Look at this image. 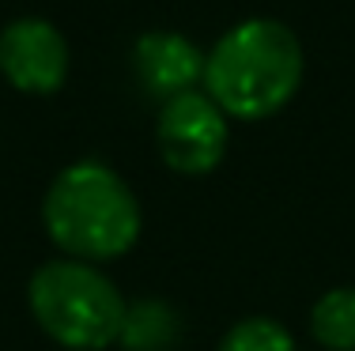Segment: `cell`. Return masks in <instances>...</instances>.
<instances>
[{
    "label": "cell",
    "instance_id": "obj_8",
    "mask_svg": "<svg viewBox=\"0 0 355 351\" xmlns=\"http://www.w3.org/2000/svg\"><path fill=\"white\" fill-rule=\"evenodd\" d=\"M310 332L325 351H355V287H333L310 310Z\"/></svg>",
    "mask_w": 355,
    "mask_h": 351
},
{
    "label": "cell",
    "instance_id": "obj_7",
    "mask_svg": "<svg viewBox=\"0 0 355 351\" xmlns=\"http://www.w3.org/2000/svg\"><path fill=\"white\" fill-rule=\"evenodd\" d=\"M182 336V321L166 303L159 298H140V303H129L125 310V325L117 344L125 351H171Z\"/></svg>",
    "mask_w": 355,
    "mask_h": 351
},
{
    "label": "cell",
    "instance_id": "obj_2",
    "mask_svg": "<svg viewBox=\"0 0 355 351\" xmlns=\"http://www.w3.org/2000/svg\"><path fill=\"white\" fill-rule=\"evenodd\" d=\"M42 227L61 257L103 264L137 246L144 212L129 181L114 166L80 159L49 181L42 197Z\"/></svg>",
    "mask_w": 355,
    "mask_h": 351
},
{
    "label": "cell",
    "instance_id": "obj_5",
    "mask_svg": "<svg viewBox=\"0 0 355 351\" xmlns=\"http://www.w3.org/2000/svg\"><path fill=\"white\" fill-rule=\"evenodd\" d=\"M0 76L23 95H53L69 80V42L42 15H19L0 30Z\"/></svg>",
    "mask_w": 355,
    "mask_h": 351
},
{
    "label": "cell",
    "instance_id": "obj_4",
    "mask_svg": "<svg viewBox=\"0 0 355 351\" xmlns=\"http://www.w3.org/2000/svg\"><path fill=\"white\" fill-rule=\"evenodd\" d=\"M155 144L163 163L185 178L212 174L231 144V117H227L205 91H185L166 98L155 117Z\"/></svg>",
    "mask_w": 355,
    "mask_h": 351
},
{
    "label": "cell",
    "instance_id": "obj_3",
    "mask_svg": "<svg viewBox=\"0 0 355 351\" xmlns=\"http://www.w3.org/2000/svg\"><path fill=\"white\" fill-rule=\"evenodd\" d=\"M27 306L38 329L69 351H106L125 325V295L117 283L87 261H46L27 283Z\"/></svg>",
    "mask_w": 355,
    "mask_h": 351
},
{
    "label": "cell",
    "instance_id": "obj_1",
    "mask_svg": "<svg viewBox=\"0 0 355 351\" xmlns=\"http://www.w3.org/2000/svg\"><path fill=\"white\" fill-rule=\"evenodd\" d=\"M306 57L287 23L253 15L227 30L205 57V91L231 121H268L302 87Z\"/></svg>",
    "mask_w": 355,
    "mask_h": 351
},
{
    "label": "cell",
    "instance_id": "obj_9",
    "mask_svg": "<svg viewBox=\"0 0 355 351\" xmlns=\"http://www.w3.org/2000/svg\"><path fill=\"white\" fill-rule=\"evenodd\" d=\"M216 351H295V336L276 317H246L227 329Z\"/></svg>",
    "mask_w": 355,
    "mask_h": 351
},
{
    "label": "cell",
    "instance_id": "obj_6",
    "mask_svg": "<svg viewBox=\"0 0 355 351\" xmlns=\"http://www.w3.org/2000/svg\"><path fill=\"white\" fill-rule=\"evenodd\" d=\"M205 49L178 30H148L132 46V76L151 98L166 102L205 83Z\"/></svg>",
    "mask_w": 355,
    "mask_h": 351
}]
</instances>
